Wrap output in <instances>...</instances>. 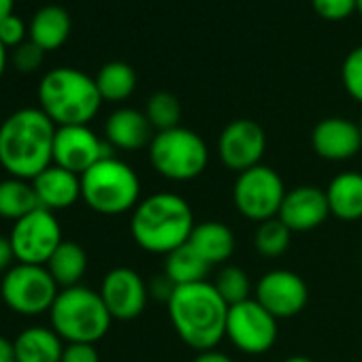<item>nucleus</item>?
I'll return each mask as SVG.
<instances>
[{"label":"nucleus","instance_id":"28","mask_svg":"<svg viewBox=\"0 0 362 362\" xmlns=\"http://www.w3.org/2000/svg\"><path fill=\"white\" fill-rule=\"evenodd\" d=\"M290 239H292V230L279 218H273L258 224L254 233V247L264 258H279L281 254L288 252Z\"/></svg>","mask_w":362,"mask_h":362},{"label":"nucleus","instance_id":"39","mask_svg":"<svg viewBox=\"0 0 362 362\" xmlns=\"http://www.w3.org/2000/svg\"><path fill=\"white\" fill-rule=\"evenodd\" d=\"M0 362H18L16 358V345L7 337L0 334Z\"/></svg>","mask_w":362,"mask_h":362},{"label":"nucleus","instance_id":"42","mask_svg":"<svg viewBox=\"0 0 362 362\" xmlns=\"http://www.w3.org/2000/svg\"><path fill=\"white\" fill-rule=\"evenodd\" d=\"M281 362H315V360L309 358V356H290V358H286Z\"/></svg>","mask_w":362,"mask_h":362},{"label":"nucleus","instance_id":"43","mask_svg":"<svg viewBox=\"0 0 362 362\" xmlns=\"http://www.w3.org/2000/svg\"><path fill=\"white\" fill-rule=\"evenodd\" d=\"M358 11L362 13V0H358Z\"/></svg>","mask_w":362,"mask_h":362},{"label":"nucleus","instance_id":"22","mask_svg":"<svg viewBox=\"0 0 362 362\" xmlns=\"http://www.w3.org/2000/svg\"><path fill=\"white\" fill-rule=\"evenodd\" d=\"M13 345L18 362H62L64 345L54 328L30 326L16 337Z\"/></svg>","mask_w":362,"mask_h":362},{"label":"nucleus","instance_id":"14","mask_svg":"<svg viewBox=\"0 0 362 362\" xmlns=\"http://www.w3.org/2000/svg\"><path fill=\"white\" fill-rule=\"evenodd\" d=\"M256 300L277 320L298 315L307 300L309 288L305 279L288 269H273L264 273L256 286Z\"/></svg>","mask_w":362,"mask_h":362},{"label":"nucleus","instance_id":"10","mask_svg":"<svg viewBox=\"0 0 362 362\" xmlns=\"http://www.w3.org/2000/svg\"><path fill=\"white\" fill-rule=\"evenodd\" d=\"M9 239L16 254V262L39 264V267H45L52 254L64 241L56 214L43 207L13 222Z\"/></svg>","mask_w":362,"mask_h":362},{"label":"nucleus","instance_id":"25","mask_svg":"<svg viewBox=\"0 0 362 362\" xmlns=\"http://www.w3.org/2000/svg\"><path fill=\"white\" fill-rule=\"evenodd\" d=\"M39 209V201L33 188V181L9 177L0 181V218L18 222Z\"/></svg>","mask_w":362,"mask_h":362},{"label":"nucleus","instance_id":"35","mask_svg":"<svg viewBox=\"0 0 362 362\" xmlns=\"http://www.w3.org/2000/svg\"><path fill=\"white\" fill-rule=\"evenodd\" d=\"M62 362H100L94 343H69L64 345Z\"/></svg>","mask_w":362,"mask_h":362},{"label":"nucleus","instance_id":"40","mask_svg":"<svg viewBox=\"0 0 362 362\" xmlns=\"http://www.w3.org/2000/svg\"><path fill=\"white\" fill-rule=\"evenodd\" d=\"M13 7H16V0H0V22L13 16Z\"/></svg>","mask_w":362,"mask_h":362},{"label":"nucleus","instance_id":"9","mask_svg":"<svg viewBox=\"0 0 362 362\" xmlns=\"http://www.w3.org/2000/svg\"><path fill=\"white\" fill-rule=\"evenodd\" d=\"M286 192L288 190L281 175L267 164H258L237 175L233 186V203L245 220L262 224L279 216Z\"/></svg>","mask_w":362,"mask_h":362},{"label":"nucleus","instance_id":"17","mask_svg":"<svg viewBox=\"0 0 362 362\" xmlns=\"http://www.w3.org/2000/svg\"><path fill=\"white\" fill-rule=\"evenodd\" d=\"M313 151L328 162L351 160L362 149V134L356 122L347 117H326L311 132Z\"/></svg>","mask_w":362,"mask_h":362},{"label":"nucleus","instance_id":"1","mask_svg":"<svg viewBox=\"0 0 362 362\" xmlns=\"http://www.w3.org/2000/svg\"><path fill=\"white\" fill-rule=\"evenodd\" d=\"M56 130L39 107L13 111L0 124V166L11 177L33 181L54 164Z\"/></svg>","mask_w":362,"mask_h":362},{"label":"nucleus","instance_id":"32","mask_svg":"<svg viewBox=\"0 0 362 362\" xmlns=\"http://www.w3.org/2000/svg\"><path fill=\"white\" fill-rule=\"evenodd\" d=\"M315 13L328 22L347 20L354 11H358V0H311Z\"/></svg>","mask_w":362,"mask_h":362},{"label":"nucleus","instance_id":"44","mask_svg":"<svg viewBox=\"0 0 362 362\" xmlns=\"http://www.w3.org/2000/svg\"><path fill=\"white\" fill-rule=\"evenodd\" d=\"M358 128H360V134H362V117H360V122H358Z\"/></svg>","mask_w":362,"mask_h":362},{"label":"nucleus","instance_id":"24","mask_svg":"<svg viewBox=\"0 0 362 362\" xmlns=\"http://www.w3.org/2000/svg\"><path fill=\"white\" fill-rule=\"evenodd\" d=\"M45 267L62 290L73 288V286H81L79 281L83 279V275L88 271V254L79 243L62 241Z\"/></svg>","mask_w":362,"mask_h":362},{"label":"nucleus","instance_id":"15","mask_svg":"<svg viewBox=\"0 0 362 362\" xmlns=\"http://www.w3.org/2000/svg\"><path fill=\"white\" fill-rule=\"evenodd\" d=\"M98 292H100L111 317L122 320V322L139 317L145 311V305L149 298L147 284L130 267L111 269L105 275Z\"/></svg>","mask_w":362,"mask_h":362},{"label":"nucleus","instance_id":"34","mask_svg":"<svg viewBox=\"0 0 362 362\" xmlns=\"http://www.w3.org/2000/svg\"><path fill=\"white\" fill-rule=\"evenodd\" d=\"M43 58H45V52L39 45H35L30 39L13 49V66L20 73H35L37 69H41Z\"/></svg>","mask_w":362,"mask_h":362},{"label":"nucleus","instance_id":"29","mask_svg":"<svg viewBox=\"0 0 362 362\" xmlns=\"http://www.w3.org/2000/svg\"><path fill=\"white\" fill-rule=\"evenodd\" d=\"M145 115L156 132L177 128L181 122V105L170 92H153L147 100Z\"/></svg>","mask_w":362,"mask_h":362},{"label":"nucleus","instance_id":"4","mask_svg":"<svg viewBox=\"0 0 362 362\" xmlns=\"http://www.w3.org/2000/svg\"><path fill=\"white\" fill-rule=\"evenodd\" d=\"M37 96L39 109L56 126H88L103 105L96 79L71 66H58L45 73Z\"/></svg>","mask_w":362,"mask_h":362},{"label":"nucleus","instance_id":"2","mask_svg":"<svg viewBox=\"0 0 362 362\" xmlns=\"http://www.w3.org/2000/svg\"><path fill=\"white\" fill-rule=\"evenodd\" d=\"M166 309L177 337L197 351L216 349L226 337L230 307L211 281L177 286Z\"/></svg>","mask_w":362,"mask_h":362},{"label":"nucleus","instance_id":"38","mask_svg":"<svg viewBox=\"0 0 362 362\" xmlns=\"http://www.w3.org/2000/svg\"><path fill=\"white\" fill-rule=\"evenodd\" d=\"M192 362H235L228 354L218 351V349H207V351H199V356Z\"/></svg>","mask_w":362,"mask_h":362},{"label":"nucleus","instance_id":"19","mask_svg":"<svg viewBox=\"0 0 362 362\" xmlns=\"http://www.w3.org/2000/svg\"><path fill=\"white\" fill-rule=\"evenodd\" d=\"M105 136H107V143L115 149L136 151V149L149 147L153 139V126L149 124L145 113L130 109V107H122L107 117Z\"/></svg>","mask_w":362,"mask_h":362},{"label":"nucleus","instance_id":"3","mask_svg":"<svg viewBox=\"0 0 362 362\" xmlns=\"http://www.w3.org/2000/svg\"><path fill=\"white\" fill-rule=\"evenodd\" d=\"M194 211L190 203L173 192H156L143 199L130 218V235L134 243L149 252L168 256L186 245L194 230Z\"/></svg>","mask_w":362,"mask_h":362},{"label":"nucleus","instance_id":"18","mask_svg":"<svg viewBox=\"0 0 362 362\" xmlns=\"http://www.w3.org/2000/svg\"><path fill=\"white\" fill-rule=\"evenodd\" d=\"M33 188L39 207L56 214L73 207L81 199V177L62 166L52 164L33 179Z\"/></svg>","mask_w":362,"mask_h":362},{"label":"nucleus","instance_id":"20","mask_svg":"<svg viewBox=\"0 0 362 362\" xmlns=\"http://www.w3.org/2000/svg\"><path fill=\"white\" fill-rule=\"evenodd\" d=\"M71 28H73V22L64 7L45 5L33 16L28 24V39L47 54V52L60 49L69 41Z\"/></svg>","mask_w":362,"mask_h":362},{"label":"nucleus","instance_id":"7","mask_svg":"<svg viewBox=\"0 0 362 362\" xmlns=\"http://www.w3.org/2000/svg\"><path fill=\"white\" fill-rule=\"evenodd\" d=\"M147 149L156 173L177 184L201 177L209 164L207 143L199 132L184 126L156 132Z\"/></svg>","mask_w":362,"mask_h":362},{"label":"nucleus","instance_id":"30","mask_svg":"<svg viewBox=\"0 0 362 362\" xmlns=\"http://www.w3.org/2000/svg\"><path fill=\"white\" fill-rule=\"evenodd\" d=\"M214 286L220 292V296L228 303V307L252 298V281L241 267H224L218 273Z\"/></svg>","mask_w":362,"mask_h":362},{"label":"nucleus","instance_id":"16","mask_svg":"<svg viewBox=\"0 0 362 362\" xmlns=\"http://www.w3.org/2000/svg\"><path fill=\"white\" fill-rule=\"evenodd\" d=\"M330 216L326 190L317 186H298L286 192V199L279 209V220L292 233H309L320 228Z\"/></svg>","mask_w":362,"mask_h":362},{"label":"nucleus","instance_id":"8","mask_svg":"<svg viewBox=\"0 0 362 362\" xmlns=\"http://www.w3.org/2000/svg\"><path fill=\"white\" fill-rule=\"evenodd\" d=\"M60 286L47 271L39 264H13L0 281V296L5 305L20 315H41L52 311Z\"/></svg>","mask_w":362,"mask_h":362},{"label":"nucleus","instance_id":"13","mask_svg":"<svg viewBox=\"0 0 362 362\" xmlns=\"http://www.w3.org/2000/svg\"><path fill=\"white\" fill-rule=\"evenodd\" d=\"M111 145L90 126H58L54 139V164L75 175H83L96 162L111 156Z\"/></svg>","mask_w":362,"mask_h":362},{"label":"nucleus","instance_id":"21","mask_svg":"<svg viewBox=\"0 0 362 362\" xmlns=\"http://www.w3.org/2000/svg\"><path fill=\"white\" fill-rule=\"evenodd\" d=\"M330 216L343 222L362 220V173L343 170L326 188Z\"/></svg>","mask_w":362,"mask_h":362},{"label":"nucleus","instance_id":"12","mask_svg":"<svg viewBox=\"0 0 362 362\" xmlns=\"http://www.w3.org/2000/svg\"><path fill=\"white\" fill-rule=\"evenodd\" d=\"M264 151L267 134L254 119H235L218 136L220 162L235 173H243L262 164Z\"/></svg>","mask_w":362,"mask_h":362},{"label":"nucleus","instance_id":"26","mask_svg":"<svg viewBox=\"0 0 362 362\" xmlns=\"http://www.w3.org/2000/svg\"><path fill=\"white\" fill-rule=\"evenodd\" d=\"M209 269H211V264H207L190 243L181 245V247L173 250L168 256H164V275L175 286L207 281Z\"/></svg>","mask_w":362,"mask_h":362},{"label":"nucleus","instance_id":"37","mask_svg":"<svg viewBox=\"0 0 362 362\" xmlns=\"http://www.w3.org/2000/svg\"><path fill=\"white\" fill-rule=\"evenodd\" d=\"M16 262V254L11 247V239L0 235V273H7Z\"/></svg>","mask_w":362,"mask_h":362},{"label":"nucleus","instance_id":"31","mask_svg":"<svg viewBox=\"0 0 362 362\" xmlns=\"http://www.w3.org/2000/svg\"><path fill=\"white\" fill-rule=\"evenodd\" d=\"M341 79H343L347 94L354 100L362 103V45L347 54L343 69H341Z\"/></svg>","mask_w":362,"mask_h":362},{"label":"nucleus","instance_id":"41","mask_svg":"<svg viewBox=\"0 0 362 362\" xmlns=\"http://www.w3.org/2000/svg\"><path fill=\"white\" fill-rule=\"evenodd\" d=\"M7 47L3 45V43H0V79H3V75H5V69H7Z\"/></svg>","mask_w":362,"mask_h":362},{"label":"nucleus","instance_id":"33","mask_svg":"<svg viewBox=\"0 0 362 362\" xmlns=\"http://www.w3.org/2000/svg\"><path fill=\"white\" fill-rule=\"evenodd\" d=\"M28 41V26L20 16H9L0 22V43L7 49H16Z\"/></svg>","mask_w":362,"mask_h":362},{"label":"nucleus","instance_id":"11","mask_svg":"<svg viewBox=\"0 0 362 362\" xmlns=\"http://www.w3.org/2000/svg\"><path fill=\"white\" fill-rule=\"evenodd\" d=\"M277 332V317H273L256 298L230 305L226 337L239 351L250 356L267 354L275 345Z\"/></svg>","mask_w":362,"mask_h":362},{"label":"nucleus","instance_id":"6","mask_svg":"<svg viewBox=\"0 0 362 362\" xmlns=\"http://www.w3.org/2000/svg\"><path fill=\"white\" fill-rule=\"evenodd\" d=\"M49 320L52 328L66 343H96L109 332L113 322L100 292L86 286L60 290Z\"/></svg>","mask_w":362,"mask_h":362},{"label":"nucleus","instance_id":"27","mask_svg":"<svg viewBox=\"0 0 362 362\" xmlns=\"http://www.w3.org/2000/svg\"><path fill=\"white\" fill-rule=\"evenodd\" d=\"M96 88L103 96V100L109 103H122L130 98L136 90V73L130 64L122 60L107 62L96 73Z\"/></svg>","mask_w":362,"mask_h":362},{"label":"nucleus","instance_id":"5","mask_svg":"<svg viewBox=\"0 0 362 362\" xmlns=\"http://www.w3.org/2000/svg\"><path fill=\"white\" fill-rule=\"evenodd\" d=\"M81 201L100 216H122L141 203V179L134 168L107 156L81 175Z\"/></svg>","mask_w":362,"mask_h":362},{"label":"nucleus","instance_id":"23","mask_svg":"<svg viewBox=\"0 0 362 362\" xmlns=\"http://www.w3.org/2000/svg\"><path fill=\"white\" fill-rule=\"evenodd\" d=\"M188 243L211 267L214 264H224L235 252V235H233V230L226 224L216 222V220L199 222L194 226Z\"/></svg>","mask_w":362,"mask_h":362},{"label":"nucleus","instance_id":"36","mask_svg":"<svg viewBox=\"0 0 362 362\" xmlns=\"http://www.w3.org/2000/svg\"><path fill=\"white\" fill-rule=\"evenodd\" d=\"M147 288H149V296H153V298H160V300L168 303L177 286H175V284H173L164 273H162V277H156Z\"/></svg>","mask_w":362,"mask_h":362}]
</instances>
